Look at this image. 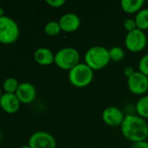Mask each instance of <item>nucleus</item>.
Segmentation results:
<instances>
[{
	"instance_id": "f257e3e1",
	"label": "nucleus",
	"mask_w": 148,
	"mask_h": 148,
	"mask_svg": "<svg viewBox=\"0 0 148 148\" xmlns=\"http://www.w3.org/2000/svg\"><path fill=\"white\" fill-rule=\"evenodd\" d=\"M120 129L123 136L133 143L146 140L148 137L147 121L139 115H126Z\"/></svg>"
},
{
	"instance_id": "f03ea898",
	"label": "nucleus",
	"mask_w": 148,
	"mask_h": 148,
	"mask_svg": "<svg viewBox=\"0 0 148 148\" xmlns=\"http://www.w3.org/2000/svg\"><path fill=\"white\" fill-rule=\"evenodd\" d=\"M111 62L109 49L104 46H92L89 48L85 55V63L93 71L106 68Z\"/></svg>"
},
{
	"instance_id": "7ed1b4c3",
	"label": "nucleus",
	"mask_w": 148,
	"mask_h": 148,
	"mask_svg": "<svg viewBox=\"0 0 148 148\" xmlns=\"http://www.w3.org/2000/svg\"><path fill=\"white\" fill-rule=\"evenodd\" d=\"M93 70L85 62H79L72 68L68 74L70 83L76 88H85L93 80Z\"/></svg>"
},
{
	"instance_id": "20e7f679",
	"label": "nucleus",
	"mask_w": 148,
	"mask_h": 148,
	"mask_svg": "<svg viewBox=\"0 0 148 148\" xmlns=\"http://www.w3.org/2000/svg\"><path fill=\"white\" fill-rule=\"evenodd\" d=\"M19 34L18 24L13 18L8 16L0 17V43L9 45L16 42Z\"/></svg>"
},
{
	"instance_id": "39448f33",
	"label": "nucleus",
	"mask_w": 148,
	"mask_h": 148,
	"mask_svg": "<svg viewBox=\"0 0 148 148\" xmlns=\"http://www.w3.org/2000/svg\"><path fill=\"white\" fill-rule=\"evenodd\" d=\"M80 55L78 49L72 47H65L55 54L54 63L63 70L70 71L79 63Z\"/></svg>"
},
{
	"instance_id": "423d86ee",
	"label": "nucleus",
	"mask_w": 148,
	"mask_h": 148,
	"mask_svg": "<svg viewBox=\"0 0 148 148\" xmlns=\"http://www.w3.org/2000/svg\"><path fill=\"white\" fill-rule=\"evenodd\" d=\"M147 44V36L145 31L136 29L133 31L127 32L125 38V45L131 52H140Z\"/></svg>"
},
{
	"instance_id": "0eeeda50",
	"label": "nucleus",
	"mask_w": 148,
	"mask_h": 148,
	"mask_svg": "<svg viewBox=\"0 0 148 148\" xmlns=\"http://www.w3.org/2000/svg\"><path fill=\"white\" fill-rule=\"evenodd\" d=\"M28 146L31 148H56V139L48 132L37 131L28 140Z\"/></svg>"
},
{
	"instance_id": "6e6552de",
	"label": "nucleus",
	"mask_w": 148,
	"mask_h": 148,
	"mask_svg": "<svg viewBox=\"0 0 148 148\" xmlns=\"http://www.w3.org/2000/svg\"><path fill=\"white\" fill-rule=\"evenodd\" d=\"M127 87L133 94L143 95L148 91V76L140 71H135L127 78Z\"/></svg>"
},
{
	"instance_id": "1a4fd4ad",
	"label": "nucleus",
	"mask_w": 148,
	"mask_h": 148,
	"mask_svg": "<svg viewBox=\"0 0 148 148\" xmlns=\"http://www.w3.org/2000/svg\"><path fill=\"white\" fill-rule=\"evenodd\" d=\"M124 119L125 115L122 110L115 106L106 107L102 112V120L109 127H120Z\"/></svg>"
},
{
	"instance_id": "9d476101",
	"label": "nucleus",
	"mask_w": 148,
	"mask_h": 148,
	"mask_svg": "<svg viewBox=\"0 0 148 148\" xmlns=\"http://www.w3.org/2000/svg\"><path fill=\"white\" fill-rule=\"evenodd\" d=\"M15 95L21 104H30L36 99L37 89L32 83L24 82L19 84Z\"/></svg>"
},
{
	"instance_id": "9b49d317",
	"label": "nucleus",
	"mask_w": 148,
	"mask_h": 148,
	"mask_svg": "<svg viewBox=\"0 0 148 148\" xmlns=\"http://www.w3.org/2000/svg\"><path fill=\"white\" fill-rule=\"evenodd\" d=\"M58 23L60 25L61 30L65 32H73L79 28L81 21L77 14L67 12L60 16Z\"/></svg>"
},
{
	"instance_id": "f8f14e48",
	"label": "nucleus",
	"mask_w": 148,
	"mask_h": 148,
	"mask_svg": "<svg viewBox=\"0 0 148 148\" xmlns=\"http://www.w3.org/2000/svg\"><path fill=\"white\" fill-rule=\"evenodd\" d=\"M21 106V102L15 94H7L3 93L0 100V108L1 109L10 114H16Z\"/></svg>"
},
{
	"instance_id": "ddd939ff",
	"label": "nucleus",
	"mask_w": 148,
	"mask_h": 148,
	"mask_svg": "<svg viewBox=\"0 0 148 148\" xmlns=\"http://www.w3.org/2000/svg\"><path fill=\"white\" fill-rule=\"evenodd\" d=\"M33 57L38 64L42 66H49L54 63L55 54L48 48L40 47L35 50Z\"/></svg>"
},
{
	"instance_id": "4468645a",
	"label": "nucleus",
	"mask_w": 148,
	"mask_h": 148,
	"mask_svg": "<svg viewBox=\"0 0 148 148\" xmlns=\"http://www.w3.org/2000/svg\"><path fill=\"white\" fill-rule=\"evenodd\" d=\"M144 3V0H122L120 2V6L126 13L137 14L141 9H143Z\"/></svg>"
},
{
	"instance_id": "2eb2a0df",
	"label": "nucleus",
	"mask_w": 148,
	"mask_h": 148,
	"mask_svg": "<svg viewBox=\"0 0 148 148\" xmlns=\"http://www.w3.org/2000/svg\"><path fill=\"white\" fill-rule=\"evenodd\" d=\"M134 20L139 29L143 31L148 29V8L141 9L135 15Z\"/></svg>"
},
{
	"instance_id": "dca6fc26",
	"label": "nucleus",
	"mask_w": 148,
	"mask_h": 148,
	"mask_svg": "<svg viewBox=\"0 0 148 148\" xmlns=\"http://www.w3.org/2000/svg\"><path fill=\"white\" fill-rule=\"evenodd\" d=\"M136 111L139 116L148 118V95L141 96L136 103Z\"/></svg>"
},
{
	"instance_id": "f3484780",
	"label": "nucleus",
	"mask_w": 148,
	"mask_h": 148,
	"mask_svg": "<svg viewBox=\"0 0 148 148\" xmlns=\"http://www.w3.org/2000/svg\"><path fill=\"white\" fill-rule=\"evenodd\" d=\"M18 81L14 77H8L3 82V89L4 93L7 94H15L19 86Z\"/></svg>"
},
{
	"instance_id": "a211bd4d",
	"label": "nucleus",
	"mask_w": 148,
	"mask_h": 148,
	"mask_svg": "<svg viewBox=\"0 0 148 148\" xmlns=\"http://www.w3.org/2000/svg\"><path fill=\"white\" fill-rule=\"evenodd\" d=\"M44 33L49 36H58L60 31L61 28L58 23V21H50L48 22L44 28Z\"/></svg>"
},
{
	"instance_id": "6ab92c4d",
	"label": "nucleus",
	"mask_w": 148,
	"mask_h": 148,
	"mask_svg": "<svg viewBox=\"0 0 148 148\" xmlns=\"http://www.w3.org/2000/svg\"><path fill=\"white\" fill-rule=\"evenodd\" d=\"M109 54H110V58L111 61L118 62H120L124 59L125 57V50L120 47V46H113L109 49Z\"/></svg>"
},
{
	"instance_id": "aec40b11",
	"label": "nucleus",
	"mask_w": 148,
	"mask_h": 148,
	"mask_svg": "<svg viewBox=\"0 0 148 148\" xmlns=\"http://www.w3.org/2000/svg\"><path fill=\"white\" fill-rule=\"evenodd\" d=\"M139 71L148 76V53L144 55L139 61Z\"/></svg>"
},
{
	"instance_id": "412c9836",
	"label": "nucleus",
	"mask_w": 148,
	"mask_h": 148,
	"mask_svg": "<svg viewBox=\"0 0 148 148\" xmlns=\"http://www.w3.org/2000/svg\"><path fill=\"white\" fill-rule=\"evenodd\" d=\"M123 26H124V29L127 32H130L138 29L134 18H126L123 22Z\"/></svg>"
},
{
	"instance_id": "4be33fe9",
	"label": "nucleus",
	"mask_w": 148,
	"mask_h": 148,
	"mask_svg": "<svg viewBox=\"0 0 148 148\" xmlns=\"http://www.w3.org/2000/svg\"><path fill=\"white\" fill-rule=\"evenodd\" d=\"M46 3L52 8H60L65 3V0H46Z\"/></svg>"
},
{
	"instance_id": "5701e85b",
	"label": "nucleus",
	"mask_w": 148,
	"mask_h": 148,
	"mask_svg": "<svg viewBox=\"0 0 148 148\" xmlns=\"http://www.w3.org/2000/svg\"><path fill=\"white\" fill-rule=\"evenodd\" d=\"M131 148H148V142L147 140L133 143Z\"/></svg>"
},
{
	"instance_id": "b1692460",
	"label": "nucleus",
	"mask_w": 148,
	"mask_h": 148,
	"mask_svg": "<svg viewBox=\"0 0 148 148\" xmlns=\"http://www.w3.org/2000/svg\"><path fill=\"white\" fill-rule=\"evenodd\" d=\"M134 72L135 71H134V69H133V68L132 66H126L124 69V75H125V76L126 78H129Z\"/></svg>"
},
{
	"instance_id": "393cba45",
	"label": "nucleus",
	"mask_w": 148,
	"mask_h": 148,
	"mask_svg": "<svg viewBox=\"0 0 148 148\" xmlns=\"http://www.w3.org/2000/svg\"><path fill=\"white\" fill-rule=\"evenodd\" d=\"M5 15H4V10L2 8V7H0V17H2V16H4Z\"/></svg>"
},
{
	"instance_id": "a878e982",
	"label": "nucleus",
	"mask_w": 148,
	"mask_h": 148,
	"mask_svg": "<svg viewBox=\"0 0 148 148\" xmlns=\"http://www.w3.org/2000/svg\"><path fill=\"white\" fill-rule=\"evenodd\" d=\"M19 148H31L28 145H25V146H22V147H20Z\"/></svg>"
},
{
	"instance_id": "bb28decb",
	"label": "nucleus",
	"mask_w": 148,
	"mask_h": 148,
	"mask_svg": "<svg viewBox=\"0 0 148 148\" xmlns=\"http://www.w3.org/2000/svg\"><path fill=\"white\" fill-rule=\"evenodd\" d=\"M2 95H3V93H2V90H1V88H0V100H1Z\"/></svg>"
},
{
	"instance_id": "cd10ccee",
	"label": "nucleus",
	"mask_w": 148,
	"mask_h": 148,
	"mask_svg": "<svg viewBox=\"0 0 148 148\" xmlns=\"http://www.w3.org/2000/svg\"><path fill=\"white\" fill-rule=\"evenodd\" d=\"M1 140H2V133L0 131V141H1Z\"/></svg>"
}]
</instances>
